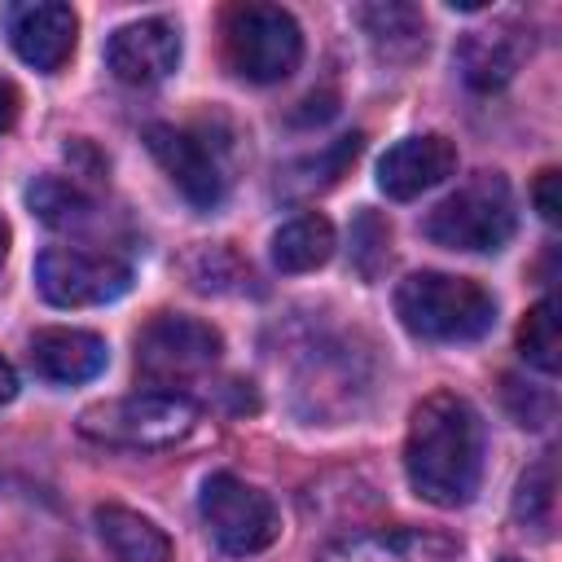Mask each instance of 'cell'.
Listing matches in <instances>:
<instances>
[{
  "label": "cell",
  "mask_w": 562,
  "mask_h": 562,
  "mask_svg": "<svg viewBox=\"0 0 562 562\" xmlns=\"http://www.w3.org/2000/svg\"><path fill=\"white\" fill-rule=\"evenodd\" d=\"M408 487L439 509L470 505L483 479V417L470 400L435 391L413 408L404 439Z\"/></svg>",
  "instance_id": "obj_1"
},
{
  "label": "cell",
  "mask_w": 562,
  "mask_h": 562,
  "mask_svg": "<svg viewBox=\"0 0 562 562\" xmlns=\"http://www.w3.org/2000/svg\"><path fill=\"white\" fill-rule=\"evenodd\" d=\"M395 316L426 342H474L496 325V299L470 277L413 272L395 285Z\"/></svg>",
  "instance_id": "obj_2"
},
{
  "label": "cell",
  "mask_w": 562,
  "mask_h": 562,
  "mask_svg": "<svg viewBox=\"0 0 562 562\" xmlns=\"http://www.w3.org/2000/svg\"><path fill=\"white\" fill-rule=\"evenodd\" d=\"M518 228L514 215V193L505 176L479 171L470 176L457 193H448L426 220L422 233L443 246V250H465V255H496Z\"/></svg>",
  "instance_id": "obj_3"
},
{
  "label": "cell",
  "mask_w": 562,
  "mask_h": 562,
  "mask_svg": "<svg viewBox=\"0 0 562 562\" xmlns=\"http://www.w3.org/2000/svg\"><path fill=\"white\" fill-rule=\"evenodd\" d=\"M198 426V404L184 391H136L79 413V430L110 448H171Z\"/></svg>",
  "instance_id": "obj_4"
},
{
  "label": "cell",
  "mask_w": 562,
  "mask_h": 562,
  "mask_svg": "<svg viewBox=\"0 0 562 562\" xmlns=\"http://www.w3.org/2000/svg\"><path fill=\"white\" fill-rule=\"evenodd\" d=\"M228 66L250 83H277L294 75L303 57V31L281 4H237L224 18Z\"/></svg>",
  "instance_id": "obj_5"
},
{
  "label": "cell",
  "mask_w": 562,
  "mask_h": 562,
  "mask_svg": "<svg viewBox=\"0 0 562 562\" xmlns=\"http://www.w3.org/2000/svg\"><path fill=\"white\" fill-rule=\"evenodd\" d=\"M198 514L206 522V536L233 558L263 553L281 536V514L272 496L237 474H211L198 492Z\"/></svg>",
  "instance_id": "obj_6"
},
{
  "label": "cell",
  "mask_w": 562,
  "mask_h": 562,
  "mask_svg": "<svg viewBox=\"0 0 562 562\" xmlns=\"http://www.w3.org/2000/svg\"><path fill=\"white\" fill-rule=\"evenodd\" d=\"M220 351L224 338L215 325L198 316L162 312L136 334V373L158 391H176L180 382L206 373L220 360Z\"/></svg>",
  "instance_id": "obj_7"
},
{
  "label": "cell",
  "mask_w": 562,
  "mask_h": 562,
  "mask_svg": "<svg viewBox=\"0 0 562 562\" xmlns=\"http://www.w3.org/2000/svg\"><path fill=\"white\" fill-rule=\"evenodd\" d=\"M35 285L53 307H101L132 285V268L105 250L48 246L35 259Z\"/></svg>",
  "instance_id": "obj_8"
},
{
  "label": "cell",
  "mask_w": 562,
  "mask_h": 562,
  "mask_svg": "<svg viewBox=\"0 0 562 562\" xmlns=\"http://www.w3.org/2000/svg\"><path fill=\"white\" fill-rule=\"evenodd\" d=\"M145 145H149L154 162L167 171V180H171L198 211L220 206L228 176H224L215 149H211L202 136H193V132H184V127H171V123H154V127L145 132Z\"/></svg>",
  "instance_id": "obj_9"
},
{
  "label": "cell",
  "mask_w": 562,
  "mask_h": 562,
  "mask_svg": "<svg viewBox=\"0 0 562 562\" xmlns=\"http://www.w3.org/2000/svg\"><path fill=\"white\" fill-rule=\"evenodd\" d=\"M105 66L119 83L154 88L180 66V31L167 18H140L105 40Z\"/></svg>",
  "instance_id": "obj_10"
},
{
  "label": "cell",
  "mask_w": 562,
  "mask_h": 562,
  "mask_svg": "<svg viewBox=\"0 0 562 562\" xmlns=\"http://www.w3.org/2000/svg\"><path fill=\"white\" fill-rule=\"evenodd\" d=\"M321 562H465L461 540L426 527L351 531L321 549Z\"/></svg>",
  "instance_id": "obj_11"
},
{
  "label": "cell",
  "mask_w": 562,
  "mask_h": 562,
  "mask_svg": "<svg viewBox=\"0 0 562 562\" xmlns=\"http://www.w3.org/2000/svg\"><path fill=\"white\" fill-rule=\"evenodd\" d=\"M75 40H79V18L61 0H35V4H18L9 13V44H13V53L26 66L44 70V75H57L70 61Z\"/></svg>",
  "instance_id": "obj_12"
},
{
  "label": "cell",
  "mask_w": 562,
  "mask_h": 562,
  "mask_svg": "<svg viewBox=\"0 0 562 562\" xmlns=\"http://www.w3.org/2000/svg\"><path fill=\"white\" fill-rule=\"evenodd\" d=\"M452 171H457V145L439 132H422V136L395 140L378 158V189L395 202H408V198L435 189L439 180H448Z\"/></svg>",
  "instance_id": "obj_13"
},
{
  "label": "cell",
  "mask_w": 562,
  "mask_h": 562,
  "mask_svg": "<svg viewBox=\"0 0 562 562\" xmlns=\"http://www.w3.org/2000/svg\"><path fill=\"white\" fill-rule=\"evenodd\" d=\"M26 360H31V369H35L44 382L75 386V382H92V378L110 364V347H105V338L92 334V329L48 325V329H35V334H31Z\"/></svg>",
  "instance_id": "obj_14"
},
{
  "label": "cell",
  "mask_w": 562,
  "mask_h": 562,
  "mask_svg": "<svg viewBox=\"0 0 562 562\" xmlns=\"http://www.w3.org/2000/svg\"><path fill=\"white\" fill-rule=\"evenodd\" d=\"M531 53V35L518 22H492V26H474L461 35L457 44V70L470 88H501L514 79V70L522 66V57Z\"/></svg>",
  "instance_id": "obj_15"
},
{
  "label": "cell",
  "mask_w": 562,
  "mask_h": 562,
  "mask_svg": "<svg viewBox=\"0 0 562 562\" xmlns=\"http://www.w3.org/2000/svg\"><path fill=\"white\" fill-rule=\"evenodd\" d=\"M97 536L114 553V562H167L171 558L167 531L127 505H101L97 509Z\"/></svg>",
  "instance_id": "obj_16"
},
{
  "label": "cell",
  "mask_w": 562,
  "mask_h": 562,
  "mask_svg": "<svg viewBox=\"0 0 562 562\" xmlns=\"http://www.w3.org/2000/svg\"><path fill=\"white\" fill-rule=\"evenodd\" d=\"M329 255H334V224L316 211H303L272 233V263L281 272H312Z\"/></svg>",
  "instance_id": "obj_17"
},
{
  "label": "cell",
  "mask_w": 562,
  "mask_h": 562,
  "mask_svg": "<svg viewBox=\"0 0 562 562\" xmlns=\"http://www.w3.org/2000/svg\"><path fill=\"white\" fill-rule=\"evenodd\" d=\"M360 26L369 31V40L378 44L382 57H417L426 48V22L413 4H364Z\"/></svg>",
  "instance_id": "obj_18"
},
{
  "label": "cell",
  "mask_w": 562,
  "mask_h": 562,
  "mask_svg": "<svg viewBox=\"0 0 562 562\" xmlns=\"http://www.w3.org/2000/svg\"><path fill=\"white\" fill-rule=\"evenodd\" d=\"M518 351L527 364H536L540 373H558L562 364V329H558V299H540L522 329H518Z\"/></svg>",
  "instance_id": "obj_19"
},
{
  "label": "cell",
  "mask_w": 562,
  "mask_h": 562,
  "mask_svg": "<svg viewBox=\"0 0 562 562\" xmlns=\"http://www.w3.org/2000/svg\"><path fill=\"white\" fill-rule=\"evenodd\" d=\"M553 505H558V479H553V461H536L514 492V518L522 522V531L531 527L536 536H549L553 527Z\"/></svg>",
  "instance_id": "obj_20"
},
{
  "label": "cell",
  "mask_w": 562,
  "mask_h": 562,
  "mask_svg": "<svg viewBox=\"0 0 562 562\" xmlns=\"http://www.w3.org/2000/svg\"><path fill=\"white\" fill-rule=\"evenodd\" d=\"M356 154H360V136H342V140H334L329 149H321L316 158H299V162L281 176V184H285L290 193L329 189V184L347 171V162H356Z\"/></svg>",
  "instance_id": "obj_21"
},
{
  "label": "cell",
  "mask_w": 562,
  "mask_h": 562,
  "mask_svg": "<svg viewBox=\"0 0 562 562\" xmlns=\"http://www.w3.org/2000/svg\"><path fill=\"white\" fill-rule=\"evenodd\" d=\"M26 202H31V211H35L44 224H53V228H70V224H83V220L92 215L88 198H83L70 180H57V176L35 180V184L26 189Z\"/></svg>",
  "instance_id": "obj_22"
},
{
  "label": "cell",
  "mask_w": 562,
  "mask_h": 562,
  "mask_svg": "<svg viewBox=\"0 0 562 562\" xmlns=\"http://www.w3.org/2000/svg\"><path fill=\"white\" fill-rule=\"evenodd\" d=\"M531 198H536V211H540L544 224H558V220H562V198H558V171H553V167H544V171L536 176Z\"/></svg>",
  "instance_id": "obj_23"
},
{
  "label": "cell",
  "mask_w": 562,
  "mask_h": 562,
  "mask_svg": "<svg viewBox=\"0 0 562 562\" xmlns=\"http://www.w3.org/2000/svg\"><path fill=\"white\" fill-rule=\"evenodd\" d=\"M18 110H22V92L9 79H0V132H9L18 123Z\"/></svg>",
  "instance_id": "obj_24"
},
{
  "label": "cell",
  "mask_w": 562,
  "mask_h": 562,
  "mask_svg": "<svg viewBox=\"0 0 562 562\" xmlns=\"http://www.w3.org/2000/svg\"><path fill=\"white\" fill-rule=\"evenodd\" d=\"M18 395V373H13V364L0 356V404H9Z\"/></svg>",
  "instance_id": "obj_25"
},
{
  "label": "cell",
  "mask_w": 562,
  "mask_h": 562,
  "mask_svg": "<svg viewBox=\"0 0 562 562\" xmlns=\"http://www.w3.org/2000/svg\"><path fill=\"white\" fill-rule=\"evenodd\" d=\"M4 259H9V224L0 215V268H4Z\"/></svg>",
  "instance_id": "obj_26"
},
{
  "label": "cell",
  "mask_w": 562,
  "mask_h": 562,
  "mask_svg": "<svg viewBox=\"0 0 562 562\" xmlns=\"http://www.w3.org/2000/svg\"><path fill=\"white\" fill-rule=\"evenodd\" d=\"M501 562H518V558H501Z\"/></svg>",
  "instance_id": "obj_27"
}]
</instances>
